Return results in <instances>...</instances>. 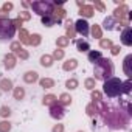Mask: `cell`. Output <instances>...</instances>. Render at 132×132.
Returning <instances> with one entry per match:
<instances>
[{"mask_svg": "<svg viewBox=\"0 0 132 132\" xmlns=\"http://www.w3.org/2000/svg\"><path fill=\"white\" fill-rule=\"evenodd\" d=\"M0 115H2V117H10V115H11V110H10V107L3 106L2 109H0Z\"/></svg>", "mask_w": 132, "mask_h": 132, "instance_id": "42", "label": "cell"}, {"mask_svg": "<svg viewBox=\"0 0 132 132\" xmlns=\"http://www.w3.org/2000/svg\"><path fill=\"white\" fill-rule=\"evenodd\" d=\"M54 103H57V98H56L54 95H45L44 100H42V104H44V106H51V104H54Z\"/></svg>", "mask_w": 132, "mask_h": 132, "instance_id": "28", "label": "cell"}, {"mask_svg": "<svg viewBox=\"0 0 132 132\" xmlns=\"http://www.w3.org/2000/svg\"><path fill=\"white\" fill-rule=\"evenodd\" d=\"M103 92L107 98H118L123 95V81L120 78H109L103 84Z\"/></svg>", "mask_w": 132, "mask_h": 132, "instance_id": "3", "label": "cell"}, {"mask_svg": "<svg viewBox=\"0 0 132 132\" xmlns=\"http://www.w3.org/2000/svg\"><path fill=\"white\" fill-rule=\"evenodd\" d=\"M17 17L23 22V20H30V19H31V14H30L28 11H22V13H19V16H17Z\"/></svg>", "mask_w": 132, "mask_h": 132, "instance_id": "37", "label": "cell"}, {"mask_svg": "<svg viewBox=\"0 0 132 132\" xmlns=\"http://www.w3.org/2000/svg\"><path fill=\"white\" fill-rule=\"evenodd\" d=\"M120 51H121V48H120V45H112V47H110V53H112L113 56H117V54H118Z\"/></svg>", "mask_w": 132, "mask_h": 132, "instance_id": "45", "label": "cell"}, {"mask_svg": "<svg viewBox=\"0 0 132 132\" xmlns=\"http://www.w3.org/2000/svg\"><path fill=\"white\" fill-rule=\"evenodd\" d=\"M101 98H103L101 92H98V90H92V100H93V101H101Z\"/></svg>", "mask_w": 132, "mask_h": 132, "instance_id": "41", "label": "cell"}, {"mask_svg": "<svg viewBox=\"0 0 132 132\" xmlns=\"http://www.w3.org/2000/svg\"><path fill=\"white\" fill-rule=\"evenodd\" d=\"M130 64H132V54H127L123 61V70H124V75L130 79L132 78V70H130Z\"/></svg>", "mask_w": 132, "mask_h": 132, "instance_id": "10", "label": "cell"}, {"mask_svg": "<svg viewBox=\"0 0 132 132\" xmlns=\"http://www.w3.org/2000/svg\"><path fill=\"white\" fill-rule=\"evenodd\" d=\"M13 10V3H10V2H6V3H3V6H2V11H5V13H8V11H11Z\"/></svg>", "mask_w": 132, "mask_h": 132, "instance_id": "46", "label": "cell"}, {"mask_svg": "<svg viewBox=\"0 0 132 132\" xmlns=\"http://www.w3.org/2000/svg\"><path fill=\"white\" fill-rule=\"evenodd\" d=\"M30 6L33 8V11L36 14H39L40 17H47L51 16L54 11V5L53 2H48V0H37V2H31Z\"/></svg>", "mask_w": 132, "mask_h": 132, "instance_id": "4", "label": "cell"}, {"mask_svg": "<svg viewBox=\"0 0 132 132\" xmlns=\"http://www.w3.org/2000/svg\"><path fill=\"white\" fill-rule=\"evenodd\" d=\"M78 67V61L76 59H69V61H65L64 62V65H62V69L65 70V72H72V70H75Z\"/></svg>", "mask_w": 132, "mask_h": 132, "instance_id": "16", "label": "cell"}, {"mask_svg": "<svg viewBox=\"0 0 132 132\" xmlns=\"http://www.w3.org/2000/svg\"><path fill=\"white\" fill-rule=\"evenodd\" d=\"M84 86H86V89H89V90H95V79H93V78H87V79L84 81Z\"/></svg>", "mask_w": 132, "mask_h": 132, "instance_id": "34", "label": "cell"}, {"mask_svg": "<svg viewBox=\"0 0 132 132\" xmlns=\"http://www.w3.org/2000/svg\"><path fill=\"white\" fill-rule=\"evenodd\" d=\"M76 48H78V51L84 53V51H89L90 50V44L87 40H84V39H78L76 40Z\"/></svg>", "mask_w": 132, "mask_h": 132, "instance_id": "18", "label": "cell"}, {"mask_svg": "<svg viewBox=\"0 0 132 132\" xmlns=\"http://www.w3.org/2000/svg\"><path fill=\"white\" fill-rule=\"evenodd\" d=\"M65 31H67V36H65V37H67V39H72V37H75L76 36V33H75V25H73V22L69 19V20H65Z\"/></svg>", "mask_w": 132, "mask_h": 132, "instance_id": "13", "label": "cell"}, {"mask_svg": "<svg viewBox=\"0 0 132 132\" xmlns=\"http://www.w3.org/2000/svg\"><path fill=\"white\" fill-rule=\"evenodd\" d=\"M65 14H67V11H65L64 8H54V11H53V14H51V17L54 19V23H61L62 22V19L65 17Z\"/></svg>", "mask_w": 132, "mask_h": 132, "instance_id": "12", "label": "cell"}, {"mask_svg": "<svg viewBox=\"0 0 132 132\" xmlns=\"http://www.w3.org/2000/svg\"><path fill=\"white\" fill-rule=\"evenodd\" d=\"M40 65H42V67H51V65H53V57L48 56V54H44L40 57Z\"/></svg>", "mask_w": 132, "mask_h": 132, "instance_id": "26", "label": "cell"}, {"mask_svg": "<svg viewBox=\"0 0 132 132\" xmlns=\"http://www.w3.org/2000/svg\"><path fill=\"white\" fill-rule=\"evenodd\" d=\"M0 89H2L3 92H8V90H11L13 89V81L11 79H2L0 81Z\"/></svg>", "mask_w": 132, "mask_h": 132, "instance_id": "25", "label": "cell"}, {"mask_svg": "<svg viewBox=\"0 0 132 132\" xmlns=\"http://www.w3.org/2000/svg\"><path fill=\"white\" fill-rule=\"evenodd\" d=\"M79 14H81V17L89 19V17H92V16L95 14V11H93V8H92L90 5H84V6L79 10Z\"/></svg>", "mask_w": 132, "mask_h": 132, "instance_id": "14", "label": "cell"}, {"mask_svg": "<svg viewBox=\"0 0 132 132\" xmlns=\"http://www.w3.org/2000/svg\"><path fill=\"white\" fill-rule=\"evenodd\" d=\"M78 79H75V78H72V79H69L67 82H65V87H67V89H70V90H75L76 87H78Z\"/></svg>", "mask_w": 132, "mask_h": 132, "instance_id": "31", "label": "cell"}, {"mask_svg": "<svg viewBox=\"0 0 132 132\" xmlns=\"http://www.w3.org/2000/svg\"><path fill=\"white\" fill-rule=\"evenodd\" d=\"M16 34V28L11 19H0V40H11Z\"/></svg>", "mask_w": 132, "mask_h": 132, "instance_id": "6", "label": "cell"}, {"mask_svg": "<svg viewBox=\"0 0 132 132\" xmlns=\"http://www.w3.org/2000/svg\"><path fill=\"white\" fill-rule=\"evenodd\" d=\"M8 14H10V13H5V11L0 10V19H10V17H8Z\"/></svg>", "mask_w": 132, "mask_h": 132, "instance_id": "48", "label": "cell"}, {"mask_svg": "<svg viewBox=\"0 0 132 132\" xmlns=\"http://www.w3.org/2000/svg\"><path fill=\"white\" fill-rule=\"evenodd\" d=\"M13 95H14V100H23V96H25V89H23V87H14Z\"/></svg>", "mask_w": 132, "mask_h": 132, "instance_id": "29", "label": "cell"}, {"mask_svg": "<svg viewBox=\"0 0 132 132\" xmlns=\"http://www.w3.org/2000/svg\"><path fill=\"white\" fill-rule=\"evenodd\" d=\"M22 5H23L25 8H28V6H30V3H28V2H22Z\"/></svg>", "mask_w": 132, "mask_h": 132, "instance_id": "50", "label": "cell"}, {"mask_svg": "<svg viewBox=\"0 0 132 132\" xmlns=\"http://www.w3.org/2000/svg\"><path fill=\"white\" fill-rule=\"evenodd\" d=\"M13 25H14L16 30H19V31L22 30V20H20L19 17H17V19H13Z\"/></svg>", "mask_w": 132, "mask_h": 132, "instance_id": "44", "label": "cell"}, {"mask_svg": "<svg viewBox=\"0 0 132 132\" xmlns=\"http://www.w3.org/2000/svg\"><path fill=\"white\" fill-rule=\"evenodd\" d=\"M95 107H96V113L101 117V120L104 121L106 126H109L110 129H126L129 121H130V115L127 112H124L121 107H113L109 106L106 103L101 101H93Z\"/></svg>", "mask_w": 132, "mask_h": 132, "instance_id": "1", "label": "cell"}, {"mask_svg": "<svg viewBox=\"0 0 132 132\" xmlns=\"http://www.w3.org/2000/svg\"><path fill=\"white\" fill-rule=\"evenodd\" d=\"M86 112H87V115H89V117H95V115H98V113H96V107H95V104H93V103H90V104L86 107Z\"/></svg>", "mask_w": 132, "mask_h": 132, "instance_id": "32", "label": "cell"}, {"mask_svg": "<svg viewBox=\"0 0 132 132\" xmlns=\"http://www.w3.org/2000/svg\"><path fill=\"white\" fill-rule=\"evenodd\" d=\"M61 106H70L72 104V96L69 95V93H62L61 96H59V101H57Z\"/></svg>", "mask_w": 132, "mask_h": 132, "instance_id": "21", "label": "cell"}, {"mask_svg": "<svg viewBox=\"0 0 132 132\" xmlns=\"http://www.w3.org/2000/svg\"><path fill=\"white\" fill-rule=\"evenodd\" d=\"M132 90V82L127 79V81H123V95H129Z\"/></svg>", "mask_w": 132, "mask_h": 132, "instance_id": "30", "label": "cell"}, {"mask_svg": "<svg viewBox=\"0 0 132 132\" xmlns=\"http://www.w3.org/2000/svg\"><path fill=\"white\" fill-rule=\"evenodd\" d=\"M51 132H64V124H54Z\"/></svg>", "mask_w": 132, "mask_h": 132, "instance_id": "47", "label": "cell"}, {"mask_svg": "<svg viewBox=\"0 0 132 132\" xmlns=\"http://www.w3.org/2000/svg\"><path fill=\"white\" fill-rule=\"evenodd\" d=\"M113 62L107 57H101L96 64H93V79H100V81H107L109 78H112L113 75Z\"/></svg>", "mask_w": 132, "mask_h": 132, "instance_id": "2", "label": "cell"}, {"mask_svg": "<svg viewBox=\"0 0 132 132\" xmlns=\"http://www.w3.org/2000/svg\"><path fill=\"white\" fill-rule=\"evenodd\" d=\"M76 3H78V6H79V8H82V6H84V5H86V3H84V2H81V0H78V2H76Z\"/></svg>", "mask_w": 132, "mask_h": 132, "instance_id": "49", "label": "cell"}, {"mask_svg": "<svg viewBox=\"0 0 132 132\" xmlns=\"http://www.w3.org/2000/svg\"><path fill=\"white\" fill-rule=\"evenodd\" d=\"M93 3H95V8H98L101 13H104V11H106V6H104V3H103V2H100V0H95Z\"/></svg>", "mask_w": 132, "mask_h": 132, "instance_id": "43", "label": "cell"}, {"mask_svg": "<svg viewBox=\"0 0 132 132\" xmlns=\"http://www.w3.org/2000/svg\"><path fill=\"white\" fill-rule=\"evenodd\" d=\"M20 48H22V45H20V42H19V40L11 42V50H13V53H17Z\"/></svg>", "mask_w": 132, "mask_h": 132, "instance_id": "39", "label": "cell"}, {"mask_svg": "<svg viewBox=\"0 0 132 132\" xmlns=\"http://www.w3.org/2000/svg\"><path fill=\"white\" fill-rule=\"evenodd\" d=\"M16 54H17V57H20V59H28V56H30V54H28V51H27V50H23V48H20Z\"/></svg>", "mask_w": 132, "mask_h": 132, "instance_id": "40", "label": "cell"}, {"mask_svg": "<svg viewBox=\"0 0 132 132\" xmlns=\"http://www.w3.org/2000/svg\"><path fill=\"white\" fill-rule=\"evenodd\" d=\"M113 19H115V22L117 23H120L121 27H129V23H130V17H132V14L129 13V8L123 3V5H120L115 11H113V16H112Z\"/></svg>", "mask_w": 132, "mask_h": 132, "instance_id": "5", "label": "cell"}, {"mask_svg": "<svg viewBox=\"0 0 132 132\" xmlns=\"http://www.w3.org/2000/svg\"><path fill=\"white\" fill-rule=\"evenodd\" d=\"M3 65H5V69H8V70L14 69V67H16V56H14L13 53L5 54V57H3Z\"/></svg>", "mask_w": 132, "mask_h": 132, "instance_id": "11", "label": "cell"}, {"mask_svg": "<svg viewBox=\"0 0 132 132\" xmlns=\"http://www.w3.org/2000/svg\"><path fill=\"white\" fill-rule=\"evenodd\" d=\"M37 79H39L37 72H27V73L23 75V81H25L27 84H33V82H36Z\"/></svg>", "mask_w": 132, "mask_h": 132, "instance_id": "15", "label": "cell"}, {"mask_svg": "<svg viewBox=\"0 0 132 132\" xmlns=\"http://www.w3.org/2000/svg\"><path fill=\"white\" fill-rule=\"evenodd\" d=\"M79 132H82V130H79Z\"/></svg>", "mask_w": 132, "mask_h": 132, "instance_id": "51", "label": "cell"}, {"mask_svg": "<svg viewBox=\"0 0 132 132\" xmlns=\"http://www.w3.org/2000/svg\"><path fill=\"white\" fill-rule=\"evenodd\" d=\"M39 84H40V87H44V89H51V87H54V81H53L51 78H42V79H39Z\"/></svg>", "mask_w": 132, "mask_h": 132, "instance_id": "23", "label": "cell"}, {"mask_svg": "<svg viewBox=\"0 0 132 132\" xmlns=\"http://www.w3.org/2000/svg\"><path fill=\"white\" fill-rule=\"evenodd\" d=\"M89 61L90 62H93V64H96L101 57H103V54H101V51H98V50H92V51H89Z\"/></svg>", "mask_w": 132, "mask_h": 132, "instance_id": "20", "label": "cell"}, {"mask_svg": "<svg viewBox=\"0 0 132 132\" xmlns=\"http://www.w3.org/2000/svg\"><path fill=\"white\" fill-rule=\"evenodd\" d=\"M42 25H45V27H53V25H56V23H54V19H53L51 16H47V17H42Z\"/></svg>", "mask_w": 132, "mask_h": 132, "instance_id": "33", "label": "cell"}, {"mask_svg": "<svg viewBox=\"0 0 132 132\" xmlns=\"http://www.w3.org/2000/svg\"><path fill=\"white\" fill-rule=\"evenodd\" d=\"M121 44L126 45V47L132 45V30H130V27H126L121 31Z\"/></svg>", "mask_w": 132, "mask_h": 132, "instance_id": "9", "label": "cell"}, {"mask_svg": "<svg viewBox=\"0 0 132 132\" xmlns=\"http://www.w3.org/2000/svg\"><path fill=\"white\" fill-rule=\"evenodd\" d=\"M69 44H70V39H67L65 36H59V37L56 39L57 48H65V47H69Z\"/></svg>", "mask_w": 132, "mask_h": 132, "instance_id": "22", "label": "cell"}, {"mask_svg": "<svg viewBox=\"0 0 132 132\" xmlns=\"http://www.w3.org/2000/svg\"><path fill=\"white\" fill-rule=\"evenodd\" d=\"M40 40H42V37H40V34H37V33H34V34H30V42H28V45H33V47H37V45L40 44Z\"/></svg>", "mask_w": 132, "mask_h": 132, "instance_id": "24", "label": "cell"}, {"mask_svg": "<svg viewBox=\"0 0 132 132\" xmlns=\"http://www.w3.org/2000/svg\"><path fill=\"white\" fill-rule=\"evenodd\" d=\"M11 130V123L10 121H2L0 123V132H10Z\"/></svg>", "mask_w": 132, "mask_h": 132, "instance_id": "35", "label": "cell"}, {"mask_svg": "<svg viewBox=\"0 0 132 132\" xmlns=\"http://www.w3.org/2000/svg\"><path fill=\"white\" fill-rule=\"evenodd\" d=\"M112 45H113V44H112L110 39H101V40H100V47H101V48H110Z\"/></svg>", "mask_w": 132, "mask_h": 132, "instance_id": "36", "label": "cell"}, {"mask_svg": "<svg viewBox=\"0 0 132 132\" xmlns=\"http://www.w3.org/2000/svg\"><path fill=\"white\" fill-rule=\"evenodd\" d=\"M115 25H117V22H115V19H113L112 16H110V17H106L104 22H103V27H104L106 31H112V30H115Z\"/></svg>", "mask_w": 132, "mask_h": 132, "instance_id": "17", "label": "cell"}, {"mask_svg": "<svg viewBox=\"0 0 132 132\" xmlns=\"http://www.w3.org/2000/svg\"><path fill=\"white\" fill-rule=\"evenodd\" d=\"M19 42L20 44H25V45H28V42H30V33L25 28H22L19 31Z\"/></svg>", "mask_w": 132, "mask_h": 132, "instance_id": "19", "label": "cell"}, {"mask_svg": "<svg viewBox=\"0 0 132 132\" xmlns=\"http://www.w3.org/2000/svg\"><path fill=\"white\" fill-rule=\"evenodd\" d=\"M73 25H75V33L81 34L82 37L89 36V33H90V25L87 23V20H86V19H79V20H78V22H75Z\"/></svg>", "mask_w": 132, "mask_h": 132, "instance_id": "7", "label": "cell"}, {"mask_svg": "<svg viewBox=\"0 0 132 132\" xmlns=\"http://www.w3.org/2000/svg\"><path fill=\"white\" fill-rule=\"evenodd\" d=\"M53 61L54 59H62L64 57V50H61V48H57V50H54V53H53Z\"/></svg>", "mask_w": 132, "mask_h": 132, "instance_id": "38", "label": "cell"}, {"mask_svg": "<svg viewBox=\"0 0 132 132\" xmlns=\"http://www.w3.org/2000/svg\"><path fill=\"white\" fill-rule=\"evenodd\" d=\"M64 115H65L64 106H61L59 103H54V104L50 106V117H51V118H54V120H62Z\"/></svg>", "mask_w": 132, "mask_h": 132, "instance_id": "8", "label": "cell"}, {"mask_svg": "<svg viewBox=\"0 0 132 132\" xmlns=\"http://www.w3.org/2000/svg\"><path fill=\"white\" fill-rule=\"evenodd\" d=\"M90 33H92V36H93L95 39H101V37H103V31H101L100 25H92Z\"/></svg>", "mask_w": 132, "mask_h": 132, "instance_id": "27", "label": "cell"}]
</instances>
